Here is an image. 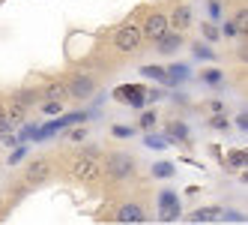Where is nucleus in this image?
<instances>
[{"label":"nucleus","mask_w":248,"mask_h":225,"mask_svg":"<svg viewBox=\"0 0 248 225\" xmlns=\"http://www.w3.org/2000/svg\"><path fill=\"white\" fill-rule=\"evenodd\" d=\"M111 132H114V135H117V138H129V135H132V132H135V129H132V126H120V123H117V126H114V129H111Z\"/></svg>","instance_id":"nucleus-31"},{"label":"nucleus","mask_w":248,"mask_h":225,"mask_svg":"<svg viewBox=\"0 0 248 225\" xmlns=\"http://www.w3.org/2000/svg\"><path fill=\"white\" fill-rule=\"evenodd\" d=\"M42 111H45V114H60V102H57V99L42 102Z\"/></svg>","instance_id":"nucleus-28"},{"label":"nucleus","mask_w":248,"mask_h":225,"mask_svg":"<svg viewBox=\"0 0 248 225\" xmlns=\"http://www.w3.org/2000/svg\"><path fill=\"white\" fill-rule=\"evenodd\" d=\"M168 21H170V27H173V30H180V33H183L186 27H191V21H194V12H191L188 6H176V9H173V15H170Z\"/></svg>","instance_id":"nucleus-9"},{"label":"nucleus","mask_w":248,"mask_h":225,"mask_svg":"<svg viewBox=\"0 0 248 225\" xmlns=\"http://www.w3.org/2000/svg\"><path fill=\"white\" fill-rule=\"evenodd\" d=\"M194 57H201V60H216V51L209 48V42H194Z\"/></svg>","instance_id":"nucleus-15"},{"label":"nucleus","mask_w":248,"mask_h":225,"mask_svg":"<svg viewBox=\"0 0 248 225\" xmlns=\"http://www.w3.org/2000/svg\"><path fill=\"white\" fill-rule=\"evenodd\" d=\"M245 21H248V12H245V9H242V12H239V15H236V18H233V24H236V27H239V30H242V33H245Z\"/></svg>","instance_id":"nucleus-33"},{"label":"nucleus","mask_w":248,"mask_h":225,"mask_svg":"<svg viewBox=\"0 0 248 225\" xmlns=\"http://www.w3.org/2000/svg\"><path fill=\"white\" fill-rule=\"evenodd\" d=\"M48 171H51V168H48L45 159H33V162L27 165V171H24V180H27V183H42V180L48 177Z\"/></svg>","instance_id":"nucleus-10"},{"label":"nucleus","mask_w":248,"mask_h":225,"mask_svg":"<svg viewBox=\"0 0 248 225\" xmlns=\"http://www.w3.org/2000/svg\"><path fill=\"white\" fill-rule=\"evenodd\" d=\"M248 156H245V150H233L230 153V168H245Z\"/></svg>","instance_id":"nucleus-24"},{"label":"nucleus","mask_w":248,"mask_h":225,"mask_svg":"<svg viewBox=\"0 0 248 225\" xmlns=\"http://www.w3.org/2000/svg\"><path fill=\"white\" fill-rule=\"evenodd\" d=\"M69 138H72V141H84L87 132H84V129H72V132H69Z\"/></svg>","instance_id":"nucleus-36"},{"label":"nucleus","mask_w":248,"mask_h":225,"mask_svg":"<svg viewBox=\"0 0 248 225\" xmlns=\"http://www.w3.org/2000/svg\"><path fill=\"white\" fill-rule=\"evenodd\" d=\"M117 222L138 225V222H147V213H144V207H138V204H123L120 210H117Z\"/></svg>","instance_id":"nucleus-7"},{"label":"nucleus","mask_w":248,"mask_h":225,"mask_svg":"<svg viewBox=\"0 0 248 225\" xmlns=\"http://www.w3.org/2000/svg\"><path fill=\"white\" fill-rule=\"evenodd\" d=\"M24 156H27V144H21L18 150H15V153H12V156H9V165H18V162H21Z\"/></svg>","instance_id":"nucleus-29"},{"label":"nucleus","mask_w":248,"mask_h":225,"mask_svg":"<svg viewBox=\"0 0 248 225\" xmlns=\"http://www.w3.org/2000/svg\"><path fill=\"white\" fill-rule=\"evenodd\" d=\"M15 102H21V105H33V102H36V93H18V96H15Z\"/></svg>","instance_id":"nucleus-30"},{"label":"nucleus","mask_w":248,"mask_h":225,"mask_svg":"<svg viewBox=\"0 0 248 225\" xmlns=\"http://www.w3.org/2000/svg\"><path fill=\"white\" fill-rule=\"evenodd\" d=\"M206 84H212V87H216V84H221L224 81V75H221V69H206V72L201 75Z\"/></svg>","instance_id":"nucleus-22"},{"label":"nucleus","mask_w":248,"mask_h":225,"mask_svg":"<svg viewBox=\"0 0 248 225\" xmlns=\"http://www.w3.org/2000/svg\"><path fill=\"white\" fill-rule=\"evenodd\" d=\"M93 93V78L78 75L72 84H69V96H90Z\"/></svg>","instance_id":"nucleus-13"},{"label":"nucleus","mask_w":248,"mask_h":225,"mask_svg":"<svg viewBox=\"0 0 248 225\" xmlns=\"http://www.w3.org/2000/svg\"><path fill=\"white\" fill-rule=\"evenodd\" d=\"M105 168H108V174L111 177H129L132 174V171H135V159L129 156V153H111V159H108V165H105Z\"/></svg>","instance_id":"nucleus-4"},{"label":"nucleus","mask_w":248,"mask_h":225,"mask_svg":"<svg viewBox=\"0 0 248 225\" xmlns=\"http://www.w3.org/2000/svg\"><path fill=\"white\" fill-rule=\"evenodd\" d=\"M147 78H153V81H162L165 84V66H155V63H147L144 69H140Z\"/></svg>","instance_id":"nucleus-16"},{"label":"nucleus","mask_w":248,"mask_h":225,"mask_svg":"<svg viewBox=\"0 0 248 225\" xmlns=\"http://www.w3.org/2000/svg\"><path fill=\"white\" fill-rule=\"evenodd\" d=\"M209 126H212V129H224V126H227V120H224L221 114H216V117L209 120Z\"/></svg>","instance_id":"nucleus-32"},{"label":"nucleus","mask_w":248,"mask_h":225,"mask_svg":"<svg viewBox=\"0 0 248 225\" xmlns=\"http://www.w3.org/2000/svg\"><path fill=\"white\" fill-rule=\"evenodd\" d=\"M114 99H117V102H129L132 108L147 105V99H144V87H138V84H123V87H117V90H114Z\"/></svg>","instance_id":"nucleus-6"},{"label":"nucleus","mask_w":248,"mask_h":225,"mask_svg":"<svg viewBox=\"0 0 248 225\" xmlns=\"http://www.w3.org/2000/svg\"><path fill=\"white\" fill-rule=\"evenodd\" d=\"M173 171H176V168H173L170 162H155V165H153V174H155L158 180H168V177H173Z\"/></svg>","instance_id":"nucleus-17"},{"label":"nucleus","mask_w":248,"mask_h":225,"mask_svg":"<svg viewBox=\"0 0 248 225\" xmlns=\"http://www.w3.org/2000/svg\"><path fill=\"white\" fill-rule=\"evenodd\" d=\"M33 135H36V126H24V129L18 132V138H15V141H18V144H27Z\"/></svg>","instance_id":"nucleus-26"},{"label":"nucleus","mask_w":248,"mask_h":225,"mask_svg":"<svg viewBox=\"0 0 248 225\" xmlns=\"http://www.w3.org/2000/svg\"><path fill=\"white\" fill-rule=\"evenodd\" d=\"M221 216H224L227 222H242V219H245V216H242V213H236V210H233V213H221Z\"/></svg>","instance_id":"nucleus-37"},{"label":"nucleus","mask_w":248,"mask_h":225,"mask_svg":"<svg viewBox=\"0 0 248 225\" xmlns=\"http://www.w3.org/2000/svg\"><path fill=\"white\" fill-rule=\"evenodd\" d=\"M158 219L162 222H176L180 219V201H176V195L170 189L158 192Z\"/></svg>","instance_id":"nucleus-2"},{"label":"nucleus","mask_w":248,"mask_h":225,"mask_svg":"<svg viewBox=\"0 0 248 225\" xmlns=\"http://www.w3.org/2000/svg\"><path fill=\"white\" fill-rule=\"evenodd\" d=\"M188 219H191V222H198V225L218 222V219H221V210H218V207H198V210H194Z\"/></svg>","instance_id":"nucleus-12"},{"label":"nucleus","mask_w":248,"mask_h":225,"mask_svg":"<svg viewBox=\"0 0 248 225\" xmlns=\"http://www.w3.org/2000/svg\"><path fill=\"white\" fill-rule=\"evenodd\" d=\"M183 81H188V66L186 63H173L170 69H165V84H168V87L183 84Z\"/></svg>","instance_id":"nucleus-11"},{"label":"nucleus","mask_w":248,"mask_h":225,"mask_svg":"<svg viewBox=\"0 0 248 225\" xmlns=\"http://www.w3.org/2000/svg\"><path fill=\"white\" fill-rule=\"evenodd\" d=\"M147 144H150L153 150H165V147H170L173 141H170L168 135H147Z\"/></svg>","instance_id":"nucleus-19"},{"label":"nucleus","mask_w":248,"mask_h":225,"mask_svg":"<svg viewBox=\"0 0 248 225\" xmlns=\"http://www.w3.org/2000/svg\"><path fill=\"white\" fill-rule=\"evenodd\" d=\"M144 99L147 102H158V99H162V90H155V87L153 90H144Z\"/></svg>","instance_id":"nucleus-35"},{"label":"nucleus","mask_w":248,"mask_h":225,"mask_svg":"<svg viewBox=\"0 0 248 225\" xmlns=\"http://www.w3.org/2000/svg\"><path fill=\"white\" fill-rule=\"evenodd\" d=\"M48 96L57 99V102H63V99H69V87H66V84H60V81H54V84L48 87Z\"/></svg>","instance_id":"nucleus-18"},{"label":"nucleus","mask_w":248,"mask_h":225,"mask_svg":"<svg viewBox=\"0 0 248 225\" xmlns=\"http://www.w3.org/2000/svg\"><path fill=\"white\" fill-rule=\"evenodd\" d=\"M206 9H209V18H212V21H216V18H221V3H218V0H209V3H206Z\"/></svg>","instance_id":"nucleus-27"},{"label":"nucleus","mask_w":248,"mask_h":225,"mask_svg":"<svg viewBox=\"0 0 248 225\" xmlns=\"http://www.w3.org/2000/svg\"><path fill=\"white\" fill-rule=\"evenodd\" d=\"M72 174H75V180H81V183L99 180V174H102L99 156H93V153H81V156L75 159V165H72Z\"/></svg>","instance_id":"nucleus-1"},{"label":"nucleus","mask_w":248,"mask_h":225,"mask_svg":"<svg viewBox=\"0 0 248 225\" xmlns=\"http://www.w3.org/2000/svg\"><path fill=\"white\" fill-rule=\"evenodd\" d=\"M233 120H236V129H242V132L248 129V114H245V111H242V114H236Z\"/></svg>","instance_id":"nucleus-34"},{"label":"nucleus","mask_w":248,"mask_h":225,"mask_svg":"<svg viewBox=\"0 0 248 225\" xmlns=\"http://www.w3.org/2000/svg\"><path fill=\"white\" fill-rule=\"evenodd\" d=\"M168 138H170V141H173V138H188L186 123H173V126H168Z\"/></svg>","instance_id":"nucleus-23"},{"label":"nucleus","mask_w":248,"mask_h":225,"mask_svg":"<svg viewBox=\"0 0 248 225\" xmlns=\"http://www.w3.org/2000/svg\"><path fill=\"white\" fill-rule=\"evenodd\" d=\"M165 30H170V21H168V15L155 12V15H150V18L144 21V30H140V36H147L150 42H155V39L162 36Z\"/></svg>","instance_id":"nucleus-5"},{"label":"nucleus","mask_w":248,"mask_h":225,"mask_svg":"<svg viewBox=\"0 0 248 225\" xmlns=\"http://www.w3.org/2000/svg\"><path fill=\"white\" fill-rule=\"evenodd\" d=\"M224 33H227V36H236V33H239V27H236L233 21H227V24H224Z\"/></svg>","instance_id":"nucleus-38"},{"label":"nucleus","mask_w":248,"mask_h":225,"mask_svg":"<svg viewBox=\"0 0 248 225\" xmlns=\"http://www.w3.org/2000/svg\"><path fill=\"white\" fill-rule=\"evenodd\" d=\"M203 39H206V42H218V27L212 24V21L203 24Z\"/></svg>","instance_id":"nucleus-25"},{"label":"nucleus","mask_w":248,"mask_h":225,"mask_svg":"<svg viewBox=\"0 0 248 225\" xmlns=\"http://www.w3.org/2000/svg\"><path fill=\"white\" fill-rule=\"evenodd\" d=\"M90 117V111H72V114H63L60 120H63V126H75V123H81V120H87Z\"/></svg>","instance_id":"nucleus-20"},{"label":"nucleus","mask_w":248,"mask_h":225,"mask_svg":"<svg viewBox=\"0 0 248 225\" xmlns=\"http://www.w3.org/2000/svg\"><path fill=\"white\" fill-rule=\"evenodd\" d=\"M0 126H9V123H6V108H3V105H0Z\"/></svg>","instance_id":"nucleus-39"},{"label":"nucleus","mask_w":248,"mask_h":225,"mask_svg":"<svg viewBox=\"0 0 248 225\" xmlns=\"http://www.w3.org/2000/svg\"><path fill=\"white\" fill-rule=\"evenodd\" d=\"M6 123H24V105L21 102H12L6 108Z\"/></svg>","instance_id":"nucleus-14"},{"label":"nucleus","mask_w":248,"mask_h":225,"mask_svg":"<svg viewBox=\"0 0 248 225\" xmlns=\"http://www.w3.org/2000/svg\"><path fill=\"white\" fill-rule=\"evenodd\" d=\"M155 120H158V114H155V111H144V114H140V120H138V126L144 129V132H150V129L155 126Z\"/></svg>","instance_id":"nucleus-21"},{"label":"nucleus","mask_w":248,"mask_h":225,"mask_svg":"<svg viewBox=\"0 0 248 225\" xmlns=\"http://www.w3.org/2000/svg\"><path fill=\"white\" fill-rule=\"evenodd\" d=\"M180 45H183V36H180V30H176V33L165 30L162 36L155 39V51H162V54H170V51H176Z\"/></svg>","instance_id":"nucleus-8"},{"label":"nucleus","mask_w":248,"mask_h":225,"mask_svg":"<svg viewBox=\"0 0 248 225\" xmlns=\"http://www.w3.org/2000/svg\"><path fill=\"white\" fill-rule=\"evenodd\" d=\"M140 30L138 27H132V24H126V27H120L117 33H114V45L120 48V51H138V45H140Z\"/></svg>","instance_id":"nucleus-3"}]
</instances>
